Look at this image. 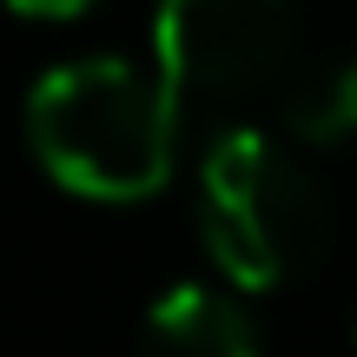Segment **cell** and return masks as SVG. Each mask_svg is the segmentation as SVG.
<instances>
[{"mask_svg": "<svg viewBox=\"0 0 357 357\" xmlns=\"http://www.w3.org/2000/svg\"><path fill=\"white\" fill-rule=\"evenodd\" d=\"M178 113L166 73L119 53L66 60L26 93V146L47 178L93 205H139L172 178Z\"/></svg>", "mask_w": 357, "mask_h": 357, "instance_id": "6da1fadb", "label": "cell"}, {"mask_svg": "<svg viewBox=\"0 0 357 357\" xmlns=\"http://www.w3.org/2000/svg\"><path fill=\"white\" fill-rule=\"evenodd\" d=\"M199 238L231 291H278L331 245V199L284 139L225 126L199 159Z\"/></svg>", "mask_w": 357, "mask_h": 357, "instance_id": "7a4b0ae2", "label": "cell"}, {"mask_svg": "<svg viewBox=\"0 0 357 357\" xmlns=\"http://www.w3.org/2000/svg\"><path fill=\"white\" fill-rule=\"evenodd\" d=\"M298 7L291 0H159L153 66L178 106H231L265 93L291 66Z\"/></svg>", "mask_w": 357, "mask_h": 357, "instance_id": "3957f363", "label": "cell"}, {"mask_svg": "<svg viewBox=\"0 0 357 357\" xmlns=\"http://www.w3.org/2000/svg\"><path fill=\"white\" fill-rule=\"evenodd\" d=\"M139 357H265L252 311L212 284H172L139 324Z\"/></svg>", "mask_w": 357, "mask_h": 357, "instance_id": "277c9868", "label": "cell"}, {"mask_svg": "<svg viewBox=\"0 0 357 357\" xmlns=\"http://www.w3.org/2000/svg\"><path fill=\"white\" fill-rule=\"evenodd\" d=\"M278 119L291 132V146H357V47L344 60L311 66L305 79H291L278 100Z\"/></svg>", "mask_w": 357, "mask_h": 357, "instance_id": "5b68a950", "label": "cell"}, {"mask_svg": "<svg viewBox=\"0 0 357 357\" xmlns=\"http://www.w3.org/2000/svg\"><path fill=\"white\" fill-rule=\"evenodd\" d=\"M7 13H20V20H79L86 7H100V0H0Z\"/></svg>", "mask_w": 357, "mask_h": 357, "instance_id": "8992f818", "label": "cell"}]
</instances>
